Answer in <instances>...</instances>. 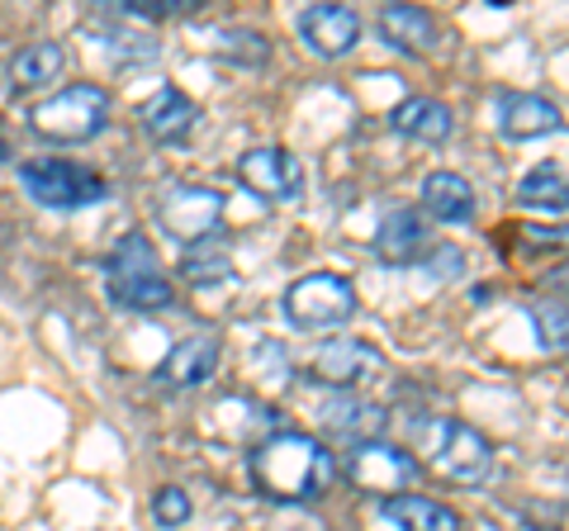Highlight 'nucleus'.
Listing matches in <instances>:
<instances>
[{"mask_svg": "<svg viewBox=\"0 0 569 531\" xmlns=\"http://www.w3.org/2000/svg\"><path fill=\"white\" fill-rule=\"evenodd\" d=\"M247 474L266 503H313L337 480V455L318 437L271 432L247 460Z\"/></svg>", "mask_w": 569, "mask_h": 531, "instance_id": "nucleus-1", "label": "nucleus"}, {"mask_svg": "<svg viewBox=\"0 0 569 531\" xmlns=\"http://www.w3.org/2000/svg\"><path fill=\"white\" fill-rule=\"evenodd\" d=\"M114 100L104 86L96 81H77V86H62L52 91L48 100H39L29 110V129L43 138V143H58V148H77V143H91V138L104 133L110 123Z\"/></svg>", "mask_w": 569, "mask_h": 531, "instance_id": "nucleus-2", "label": "nucleus"}, {"mask_svg": "<svg viewBox=\"0 0 569 531\" xmlns=\"http://www.w3.org/2000/svg\"><path fill=\"white\" fill-rule=\"evenodd\" d=\"M104 290L129 313H162L176 304L171 280L162 275V257L148 238L129 233L110 257H104Z\"/></svg>", "mask_w": 569, "mask_h": 531, "instance_id": "nucleus-3", "label": "nucleus"}, {"mask_svg": "<svg viewBox=\"0 0 569 531\" xmlns=\"http://www.w3.org/2000/svg\"><path fill=\"white\" fill-rule=\"evenodd\" d=\"M422 455L432 460V474L447 484H485L493 470V447L485 432H475L460 418H432L422 428Z\"/></svg>", "mask_w": 569, "mask_h": 531, "instance_id": "nucleus-4", "label": "nucleus"}, {"mask_svg": "<svg viewBox=\"0 0 569 531\" xmlns=\"http://www.w3.org/2000/svg\"><path fill=\"white\" fill-rule=\"evenodd\" d=\"M280 309L290 318V328H299V332H332L356 318V285L347 275L313 271L284 290Z\"/></svg>", "mask_w": 569, "mask_h": 531, "instance_id": "nucleus-5", "label": "nucleus"}, {"mask_svg": "<svg viewBox=\"0 0 569 531\" xmlns=\"http://www.w3.org/2000/svg\"><path fill=\"white\" fill-rule=\"evenodd\" d=\"M20 186L33 204L43 209H86L110 194V181L81 162H62V157H39V162L20 167Z\"/></svg>", "mask_w": 569, "mask_h": 531, "instance_id": "nucleus-6", "label": "nucleus"}, {"mask_svg": "<svg viewBox=\"0 0 569 531\" xmlns=\"http://www.w3.org/2000/svg\"><path fill=\"white\" fill-rule=\"evenodd\" d=\"M157 219L162 228L186 242V247H200L219 233V219H223V194L213 186H171L162 194V204H157Z\"/></svg>", "mask_w": 569, "mask_h": 531, "instance_id": "nucleus-7", "label": "nucleus"}, {"mask_svg": "<svg viewBox=\"0 0 569 531\" xmlns=\"http://www.w3.org/2000/svg\"><path fill=\"white\" fill-rule=\"evenodd\" d=\"M347 480L361 493H376V499H395L408 493V484L418 480V460L403 447H389V441H366V447H351L347 455Z\"/></svg>", "mask_w": 569, "mask_h": 531, "instance_id": "nucleus-8", "label": "nucleus"}, {"mask_svg": "<svg viewBox=\"0 0 569 531\" xmlns=\"http://www.w3.org/2000/svg\"><path fill=\"white\" fill-rule=\"evenodd\" d=\"M380 375H385L380 347H370L361 338H332L318 347V357H313V380L328 389H342V394H356V389H366Z\"/></svg>", "mask_w": 569, "mask_h": 531, "instance_id": "nucleus-9", "label": "nucleus"}, {"mask_svg": "<svg viewBox=\"0 0 569 531\" xmlns=\"http://www.w3.org/2000/svg\"><path fill=\"white\" fill-rule=\"evenodd\" d=\"M238 181L271 204H290L305 194V167L284 148H247L238 157Z\"/></svg>", "mask_w": 569, "mask_h": 531, "instance_id": "nucleus-10", "label": "nucleus"}, {"mask_svg": "<svg viewBox=\"0 0 569 531\" xmlns=\"http://www.w3.org/2000/svg\"><path fill=\"white\" fill-rule=\"evenodd\" d=\"M361 14L351 6H305L299 10V39H305L318 58H347V52L361 43Z\"/></svg>", "mask_w": 569, "mask_h": 531, "instance_id": "nucleus-11", "label": "nucleus"}, {"mask_svg": "<svg viewBox=\"0 0 569 531\" xmlns=\"http://www.w3.org/2000/svg\"><path fill=\"white\" fill-rule=\"evenodd\" d=\"M219 357H223L219 338H186V342H176L162 361H157L152 384H162V389H200V384L213 380Z\"/></svg>", "mask_w": 569, "mask_h": 531, "instance_id": "nucleus-12", "label": "nucleus"}, {"mask_svg": "<svg viewBox=\"0 0 569 531\" xmlns=\"http://www.w3.org/2000/svg\"><path fill=\"white\" fill-rule=\"evenodd\" d=\"M138 123H142V133L152 138V143H186V138L194 133V123H200V104H194L181 86H162L148 104L138 110Z\"/></svg>", "mask_w": 569, "mask_h": 531, "instance_id": "nucleus-13", "label": "nucleus"}, {"mask_svg": "<svg viewBox=\"0 0 569 531\" xmlns=\"http://www.w3.org/2000/svg\"><path fill=\"white\" fill-rule=\"evenodd\" d=\"M432 252V233H427V219L418 209H389L376 228V257L385 266H418Z\"/></svg>", "mask_w": 569, "mask_h": 531, "instance_id": "nucleus-14", "label": "nucleus"}, {"mask_svg": "<svg viewBox=\"0 0 569 531\" xmlns=\"http://www.w3.org/2000/svg\"><path fill=\"white\" fill-rule=\"evenodd\" d=\"M318 418H323V428H328L337 441H351V447L380 441L385 428H389V409H380V403H370V399H356V394L328 399Z\"/></svg>", "mask_w": 569, "mask_h": 531, "instance_id": "nucleus-15", "label": "nucleus"}, {"mask_svg": "<svg viewBox=\"0 0 569 531\" xmlns=\"http://www.w3.org/2000/svg\"><path fill=\"white\" fill-rule=\"evenodd\" d=\"M560 129H565V119L546 96H498V133L512 138V143L546 138Z\"/></svg>", "mask_w": 569, "mask_h": 531, "instance_id": "nucleus-16", "label": "nucleus"}, {"mask_svg": "<svg viewBox=\"0 0 569 531\" xmlns=\"http://www.w3.org/2000/svg\"><path fill=\"white\" fill-rule=\"evenodd\" d=\"M380 39L403 52V58H427L437 48V20L422 6H385L380 10Z\"/></svg>", "mask_w": 569, "mask_h": 531, "instance_id": "nucleus-17", "label": "nucleus"}, {"mask_svg": "<svg viewBox=\"0 0 569 531\" xmlns=\"http://www.w3.org/2000/svg\"><path fill=\"white\" fill-rule=\"evenodd\" d=\"M389 123H395V133L413 138V143H447L456 119L441 100H427V96H408L403 104H395V114H389Z\"/></svg>", "mask_w": 569, "mask_h": 531, "instance_id": "nucleus-18", "label": "nucleus"}, {"mask_svg": "<svg viewBox=\"0 0 569 531\" xmlns=\"http://www.w3.org/2000/svg\"><path fill=\"white\" fill-rule=\"evenodd\" d=\"M385 522H395L399 531H466L460 512L437 503V499H418V493H395L380 503Z\"/></svg>", "mask_w": 569, "mask_h": 531, "instance_id": "nucleus-19", "label": "nucleus"}, {"mask_svg": "<svg viewBox=\"0 0 569 531\" xmlns=\"http://www.w3.org/2000/svg\"><path fill=\"white\" fill-rule=\"evenodd\" d=\"M422 209L437 223H470L475 219V186L456 171H432L422 181Z\"/></svg>", "mask_w": 569, "mask_h": 531, "instance_id": "nucleus-20", "label": "nucleus"}, {"mask_svg": "<svg viewBox=\"0 0 569 531\" xmlns=\"http://www.w3.org/2000/svg\"><path fill=\"white\" fill-rule=\"evenodd\" d=\"M62 67H67L62 43H52V39L29 43V48H20V52L10 58V86H14V91H33V86L58 81Z\"/></svg>", "mask_w": 569, "mask_h": 531, "instance_id": "nucleus-21", "label": "nucleus"}, {"mask_svg": "<svg viewBox=\"0 0 569 531\" xmlns=\"http://www.w3.org/2000/svg\"><path fill=\"white\" fill-rule=\"evenodd\" d=\"M518 204L527 209H550V214H565V171L560 167H531L518 181Z\"/></svg>", "mask_w": 569, "mask_h": 531, "instance_id": "nucleus-22", "label": "nucleus"}, {"mask_svg": "<svg viewBox=\"0 0 569 531\" xmlns=\"http://www.w3.org/2000/svg\"><path fill=\"white\" fill-rule=\"evenodd\" d=\"M190 285H219V280H228V271H233V261H228V252L219 247V252H200V247H190V252L181 257V266H176Z\"/></svg>", "mask_w": 569, "mask_h": 531, "instance_id": "nucleus-23", "label": "nucleus"}, {"mask_svg": "<svg viewBox=\"0 0 569 531\" xmlns=\"http://www.w3.org/2000/svg\"><path fill=\"white\" fill-rule=\"evenodd\" d=\"M204 0H119V20H176V14H194Z\"/></svg>", "mask_w": 569, "mask_h": 531, "instance_id": "nucleus-24", "label": "nucleus"}, {"mask_svg": "<svg viewBox=\"0 0 569 531\" xmlns=\"http://www.w3.org/2000/svg\"><path fill=\"white\" fill-rule=\"evenodd\" d=\"M190 499H186V489H176V484H167V489H157L152 493V518H157V527H186L190 522Z\"/></svg>", "mask_w": 569, "mask_h": 531, "instance_id": "nucleus-25", "label": "nucleus"}, {"mask_svg": "<svg viewBox=\"0 0 569 531\" xmlns=\"http://www.w3.org/2000/svg\"><path fill=\"white\" fill-rule=\"evenodd\" d=\"M531 323H537V342L546 351H565V304H537L531 309Z\"/></svg>", "mask_w": 569, "mask_h": 531, "instance_id": "nucleus-26", "label": "nucleus"}, {"mask_svg": "<svg viewBox=\"0 0 569 531\" xmlns=\"http://www.w3.org/2000/svg\"><path fill=\"white\" fill-rule=\"evenodd\" d=\"M6 157H10V148H6V133H0V162H6Z\"/></svg>", "mask_w": 569, "mask_h": 531, "instance_id": "nucleus-27", "label": "nucleus"}]
</instances>
